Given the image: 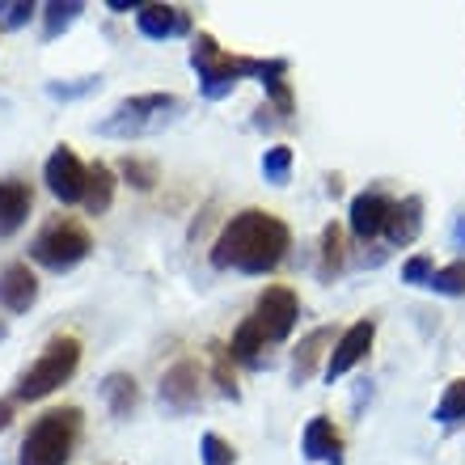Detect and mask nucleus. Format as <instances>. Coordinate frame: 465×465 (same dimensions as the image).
<instances>
[{"instance_id":"dca6fc26","label":"nucleus","mask_w":465,"mask_h":465,"mask_svg":"<svg viewBox=\"0 0 465 465\" xmlns=\"http://www.w3.org/2000/svg\"><path fill=\"white\" fill-rule=\"evenodd\" d=\"M419 229H423V199L411 195L402 199V203H393L390 212V224H385V237H390L393 245H406V242H415Z\"/></svg>"},{"instance_id":"6ab92c4d","label":"nucleus","mask_w":465,"mask_h":465,"mask_svg":"<svg viewBox=\"0 0 465 465\" xmlns=\"http://www.w3.org/2000/svg\"><path fill=\"white\" fill-rule=\"evenodd\" d=\"M326 339H331V331L322 326V331H313L305 343L296 347V364H292V381H296V385H305V381L313 377V364H318V355H322V347H326Z\"/></svg>"},{"instance_id":"f03ea898","label":"nucleus","mask_w":465,"mask_h":465,"mask_svg":"<svg viewBox=\"0 0 465 465\" xmlns=\"http://www.w3.org/2000/svg\"><path fill=\"white\" fill-rule=\"evenodd\" d=\"M76 440H81V411L64 406V411H47L43 419L30 423L17 449V465H68Z\"/></svg>"},{"instance_id":"423d86ee","label":"nucleus","mask_w":465,"mask_h":465,"mask_svg":"<svg viewBox=\"0 0 465 465\" xmlns=\"http://www.w3.org/2000/svg\"><path fill=\"white\" fill-rule=\"evenodd\" d=\"M89 250H94V237H89L85 224L76 221H51L47 229L35 237L30 245V258L43 262L47 271H73L76 262H85Z\"/></svg>"},{"instance_id":"9b49d317","label":"nucleus","mask_w":465,"mask_h":465,"mask_svg":"<svg viewBox=\"0 0 465 465\" xmlns=\"http://www.w3.org/2000/svg\"><path fill=\"white\" fill-rule=\"evenodd\" d=\"M135 25H140V35L144 38H183L191 35V13L178 9V5H140L135 9Z\"/></svg>"},{"instance_id":"7c9ffc66","label":"nucleus","mask_w":465,"mask_h":465,"mask_svg":"<svg viewBox=\"0 0 465 465\" xmlns=\"http://www.w3.org/2000/svg\"><path fill=\"white\" fill-rule=\"evenodd\" d=\"M229 360H232L229 351H216V385H221L224 398H237V381L229 377Z\"/></svg>"},{"instance_id":"9d476101","label":"nucleus","mask_w":465,"mask_h":465,"mask_svg":"<svg viewBox=\"0 0 465 465\" xmlns=\"http://www.w3.org/2000/svg\"><path fill=\"white\" fill-rule=\"evenodd\" d=\"M161 406L170 415H186L199 406V368L195 360H178V364L161 377Z\"/></svg>"},{"instance_id":"2eb2a0df","label":"nucleus","mask_w":465,"mask_h":465,"mask_svg":"<svg viewBox=\"0 0 465 465\" xmlns=\"http://www.w3.org/2000/svg\"><path fill=\"white\" fill-rule=\"evenodd\" d=\"M30 208H35V191H30V183H22V178H5V183H0V237H9V232L22 229L25 216H30Z\"/></svg>"},{"instance_id":"7ed1b4c3","label":"nucleus","mask_w":465,"mask_h":465,"mask_svg":"<svg viewBox=\"0 0 465 465\" xmlns=\"http://www.w3.org/2000/svg\"><path fill=\"white\" fill-rule=\"evenodd\" d=\"M76 368H81V339H76V334H55V339L38 351L35 364L17 377L13 398H17V402H38V398L55 393L60 385H68V381L76 377Z\"/></svg>"},{"instance_id":"5701e85b","label":"nucleus","mask_w":465,"mask_h":465,"mask_svg":"<svg viewBox=\"0 0 465 465\" xmlns=\"http://www.w3.org/2000/svg\"><path fill=\"white\" fill-rule=\"evenodd\" d=\"M431 292L440 296H465V262H449V267H436L428 280Z\"/></svg>"},{"instance_id":"aec40b11","label":"nucleus","mask_w":465,"mask_h":465,"mask_svg":"<svg viewBox=\"0 0 465 465\" xmlns=\"http://www.w3.org/2000/svg\"><path fill=\"white\" fill-rule=\"evenodd\" d=\"M283 73H288V64H283V60H271L267 73H262V85H267V98L275 102V111L288 119V114H292V89H288Z\"/></svg>"},{"instance_id":"f257e3e1","label":"nucleus","mask_w":465,"mask_h":465,"mask_svg":"<svg viewBox=\"0 0 465 465\" xmlns=\"http://www.w3.org/2000/svg\"><path fill=\"white\" fill-rule=\"evenodd\" d=\"M292 245V232L280 216H271L262 208H245L237 212L224 232L212 245V267L221 271H242V275H267L283 262Z\"/></svg>"},{"instance_id":"2f4dec72","label":"nucleus","mask_w":465,"mask_h":465,"mask_svg":"<svg viewBox=\"0 0 465 465\" xmlns=\"http://www.w3.org/2000/svg\"><path fill=\"white\" fill-rule=\"evenodd\" d=\"M13 423V402H0V431Z\"/></svg>"},{"instance_id":"4be33fe9","label":"nucleus","mask_w":465,"mask_h":465,"mask_svg":"<svg viewBox=\"0 0 465 465\" xmlns=\"http://www.w3.org/2000/svg\"><path fill=\"white\" fill-rule=\"evenodd\" d=\"M339 267H343V232H339V224H326V229H322V267H318V275L322 280H331Z\"/></svg>"},{"instance_id":"473e14b6","label":"nucleus","mask_w":465,"mask_h":465,"mask_svg":"<svg viewBox=\"0 0 465 465\" xmlns=\"http://www.w3.org/2000/svg\"><path fill=\"white\" fill-rule=\"evenodd\" d=\"M5 334H9V326H5V322H0V339H5Z\"/></svg>"},{"instance_id":"b1692460","label":"nucleus","mask_w":465,"mask_h":465,"mask_svg":"<svg viewBox=\"0 0 465 465\" xmlns=\"http://www.w3.org/2000/svg\"><path fill=\"white\" fill-rule=\"evenodd\" d=\"M288 173H292V148L288 144L267 148V153H262V178L275 183V186H283L288 183Z\"/></svg>"},{"instance_id":"39448f33","label":"nucleus","mask_w":465,"mask_h":465,"mask_svg":"<svg viewBox=\"0 0 465 465\" xmlns=\"http://www.w3.org/2000/svg\"><path fill=\"white\" fill-rule=\"evenodd\" d=\"M178 114H183V98H173V94H140V98L119 102V106L98 123V135L140 140V135H153V132H161V127H170Z\"/></svg>"},{"instance_id":"0eeeda50","label":"nucleus","mask_w":465,"mask_h":465,"mask_svg":"<svg viewBox=\"0 0 465 465\" xmlns=\"http://www.w3.org/2000/svg\"><path fill=\"white\" fill-rule=\"evenodd\" d=\"M296 318H301V301H296L292 288H267V292L254 301V313H250V322H254V331L262 334V343H283L288 334H292Z\"/></svg>"},{"instance_id":"f3484780","label":"nucleus","mask_w":465,"mask_h":465,"mask_svg":"<svg viewBox=\"0 0 465 465\" xmlns=\"http://www.w3.org/2000/svg\"><path fill=\"white\" fill-rule=\"evenodd\" d=\"M102 402L111 406L114 419H127L140 406V390H135V377L132 372H111L102 381Z\"/></svg>"},{"instance_id":"ddd939ff","label":"nucleus","mask_w":465,"mask_h":465,"mask_svg":"<svg viewBox=\"0 0 465 465\" xmlns=\"http://www.w3.org/2000/svg\"><path fill=\"white\" fill-rule=\"evenodd\" d=\"M301 453H305V461L343 465V436L334 431V423L326 415H313L305 423V436H301Z\"/></svg>"},{"instance_id":"393cba45","label":"nucleus","mask_w":465,"mask_h":465,"mask_svg":"<svg viewBox=\"0 0 465 465\" xmlns=\"http://www.w3.org/2000/svg\"><path fill=\"white\" fill-rule=\"evenodd\" d=\"M465 419V381H453L449 390H444V398L436 402V423H461Z\"/></svg>"},{"instance_id":"f8f14e48","label":"nucleus","mask_w":465,"mask_h":465,"mask_svg":"<svg viewBox=\"0 0 465 465\" xmlns=\"http://www.w3.org/2000/svg\"><path fill=\"white\" fill-rule=\"evenodd\" d=\"M390 212H393V199L381 195V191H364V195L351 199V232L360 242H372L385 232L390 224Z\"/></svg>"},{"instance_id":"bb28decb","label":"nucleus","mask_w":465,"mask_h":465,"mask_svg":"<svg viewBox=\"0 0 465 465\" xmlns=\"http://www.w3.org/2000/svg\"><path fill=\"white\" fill-rule=\"evenodd\" d=\"M199 461H203V465H232V461H237V453H232V444L224 440V436L208 431V436L199 440Z\"/></svg>"},{"instance_id":"a878e982","label":"nucleus","mask_w":465,"mask_h":465,"mask_svg":"<svg viewBox=\"0 0 465 465\" xmlns=\"http://www.w3.org/2000/svg\"><path fill=\"white\" fill-rule=\"evenodd\" d=\"M81 13H85V5H76V0H68V5H60V0H55V5H47V9H43V17H47L43 35L55 38L60 30H68V25H73L76 17H81Z\"/></svg>"},{"instance_id":"cd10ccee","label":"nucleus","mask_w":465,"mask_h":465,"mask_svg":"<svg viewBox=\"0 0 465 465\" xmlns=\"http://www.w3.org/2000/svg\"><path fill=\"white\" fill-rule=\"evenodd\" d=\"M123 178H127L135 191H153V186H157V165H148V161H140V157H127L123 161Z\"/></svg>"},{"instance_id":"20e7f679","label":"nucleus","mask_w":465,"mask_h":465,"mask_svg":"<svg viewBox=\"0 0 465 465\" xmlns=\"http://www.w3.org/2000/svg\"><path fill=\"white\" fill-rule=\"evenodd\" d=\"M191 64H195V73H199V94L216 102V98H224V94H232V89L242 85L245 76H258V81H262V73H267L271 60L224 55V51L216 47V38H212V35H199L195 47H191Z\"/></svg>"},{"instance_id":"c85d7f7f","label":"nucleus","mask_w":465,"mask_h":465,"mask_svg":"<svg viewBox=\"0 0 465 465\" xmlns=\"http://www.w3.org/2000/svg\"><path fill=\"white\" fill-rule=\"evenodd\" d=\"M35 13L38 9L30 5V0H0V25H5V30H22Z\"/></svg>"},{"instance_id":"4468645a","label":"nucleus","mask_w":465,"mask_h":465,"mask_svg":"<svg viewBox=\"0 0 465 465\" xmlns=\"http://www.w3.org/2000/svg\"><path fill=\"white\" fill-rule=\"evenodd\" d=\"M38 301V280L30 262H9V267L0 271V309H9V313H25V309Z\"/></svg>"},{"instance_id":"1a4fd4ad","label":"nucleus","mask_w":465,"mask_h":465,"mask_svg":"<svg viewBox=\"0 0 465 465\" xmlns=\"http://www.w3.org/2000/svg\"><path fill=\"white\" fill-rule=\"evenodd\" d=\"M372 339H377V322L372 318H360L355 326H347L343 331V339L334 343V351H331V360H326V381H339V377H347L360 360H364L368 351H372Z\"/></svg>"},{"instance_id":"412c9836","label":"nucleus","mask_w":465,"mask_h":465,"mask_svg":"<svg viewBox=\"0 0 465 465\" xmlns=\"http://www.w3.org/2000/svg\"><path fill=\"white\" fill-rule=\"evenodd\" d=\"M267 351V343H262V334L254 331V322L245 318L237 331H232V343H229V355L232 360H242V364H254L258 355Z\"/></svg>"},{"instance_id":"6e6552de","label":"nucleus","mask_w":465,"mask_h":465,"mask_svg":"<svg viewBox=\"0 0 465 465\" xmlns=\"http://www.w3.org/2000/svg\"><path fill=\"white\" fill-rule=\"evenodd\" d=\"M43 178H47V191L60 203H85V191H89V165L76 157L68 144H60L55 153L47 157L43 165Z\"/></svg>"},{"instance_id":"c756f323","label":"nucleus","mask_w":465,"mask_h":465,"mask_svg":"<svg viewBox=\"0 0 465 465\" xmlns=\"http://www.w3.org/2000/svg\"><path fill=\"white\" fill-rule=\"evenodd\" d=\"M431 271H436V267H431V258H428V254H415V258H411V262L402 267V280H406V283H423V288H428Z\"/></svg>"},{"instance_id":"a211bd4d","label":"nucleus","mask_w":465,"mask_h":465,"mask_svg":"<svg viewBox=\"0 0 465 465\" xmlns=\"http://www.w3.org/2000/svg\"><path fill=\"white\" fill-rule=\"evenodd\" d=\"M114 203V173L111 165H89V191H85V208L89 216H102V212H111Z\"/></svg>"}]
</instances>
